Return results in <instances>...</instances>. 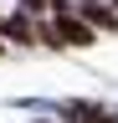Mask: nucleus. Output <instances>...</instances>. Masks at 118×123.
<instances>
[{
	"mask_svg": "<svg viewBox=\"0 0 118 123\" xmlns=\"http://www.w3.org/2000/svg\"><path fill=\"white\" fill-rule=\"evenodd\" d=\"M51 31H56V46H93V41H98V31L87 26L82 15H56Z\"/></svg>",
	"mask_w": 118,
	"mask_h": 123,
	"instance_id": "nucleus-1",
	"label": "nucleus"
},
{
	"mask_svg": "<svg viewBox=\"0 0 118 123\" xmlns=\"http://www.w3.org/2000/svg\"><path fill=\"white\" fill-rule=\"evenodd\" d=\"M82 21L93 26V31H113V26H118V10L103 5V0H87V5H82Z\"/></svg>",
	"mask_w": 118,
	"mask_h": 123,
	"instance_id": "nucleus-2",
	"label": "nucleus"
},
{
	"mask_svg": "<svg viewBox=\"0 0 118 123\" xmlns=\"http://www.w3.org/2000/svg\"><path fill=\"white\" fill-rule=\"evenodd\" d=\"M0 31H5V36H10V41H21V46H31V41H36V26H31V21H26V15H10V21H5V26H0Z\"/></svg>",
	"mask_w": 118,
	"mask_h": 123,
	"instance_id": "nucleus-3",
	"label": "nucleus"
},
{
	"mask_svg": "<svg viewBox=\"0 0 118 123\" xmlns=\"http://www.w3.org/2000/svg\"><path fill=\"white\" fill-rule=\"evenodd\" d=\"M67 118H77V123H118V118L103 113V108H87V103H72V108H67Z\"/></svg>",
	"mask_w": 118,
	"mask_h": 123,
	"instance_id": "nucleus-4",
	"label": "nucleus"
},
{
	"mask_svg": "<svg viewBox=\"0 0 118 123\" xmlns=\"http://www.w3.org/2000/svg\"><path fill=\"white\" fill-rule=\"evenodd\" d=\"M21 5H26V10H41V5H46V0H21Z\"/></svg>",
	"mask_w": 118,
	"mask_h": 123,
	"instance_id": "nucleus-5",
	"label": "nucleus"
},
{
	"mask_svg": "<svg viewBox=\"0 0 118 123\" xmlns=\"http://www.w3.org/2000/svg\"><path fill=\"white\" fill-rule=\"evenodd\" d=\"M46 5H51V10H62V15H67V0H46Z\"/></svg>",
	"mask_w": 118,
	"mask_h": 123,
	"instance_id": "nucleus-6",
	"label": "nucleus"
},
{
	"mask_svg": "<svg viewBox=\"0 0 118 123\" xmlns=\"http://www.w3.org/2000/svg\"><path fill=\"white\" fill-rule=\"evenodd\" d=\"M113 10H118V0H113Z\"/></svg>",
	"mask_w": 118,
	"mask_h": 123,
	"instance_id": "nucleus-7",
	"label": "nucleus"
}]
</instances>
